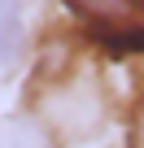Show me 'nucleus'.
Masks as SVG:
<instances>
[{"mask_svg": "<svg viewBox=\"0 0 144 148\" xmlns=\"http://www.w3.org/2000/svg\"><path fill=\"white\" fill-rule=\"evenodd\" d=\"M127 148H144V100L135 105L131 113V126H127Z\"/></svg>", "mask_w": 144, "mask_h": 148, "instance_id": "20e7f679", "label": "nucleus"}, {"mask_svg": "<svg viewBox=\"0 0 144 148\" xmlns=\"http://www.w3.org/2000/svg\"><path fill=\"white\" fill-rule=\"evenodd\" d=\"M105 57H144V0H61Z\"/></svg>", "mask_w": 144, "mask_h": 148, "instance_id": "f03ea898", "label": "nucleus"}, {"mask_svg": "<svg viewBox=\"0 0 144 148\" xmlns=\"http://www.w3.org/2000/svg\"><path fill=\"white\" fill-rule=\"evenodd\" d=\"M35 109H39L44 131L57 139H88L101 131V122L109 113L105 87L83 61H70V65L52 70L48 87L35 96Z\"/></svg>", "mask_w": 144, "mask_h": 148, "instance_id": "f257e3e1", "label": "nucleus"}, {"mask_svg": "<svg viewBox=\"0 0 144 148\" xmlns=\"http://www.w3.org/2000/svg\"><path fill=\"white\" fill-rule=\"evenodd\" d=\"M22 5L18 0H0V65H9L18 52H22Z\"/></svg>", "mask_w": 144, "mask_h": 148, "instance_id": "7ed1b4c3", "label": "nucleus"}]
</instances>
